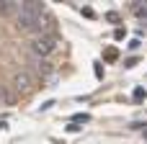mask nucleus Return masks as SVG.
Returning <instances> with one entry per match:
<instances>
[{"mask_svg": "<svg viewBox=\"0 0 147 144\" xmlns=\"http://www.w3.org/2000/svg\"><path fill=\"white\" fill-rule=\"evenodd\" d=\"M129 49H140V39H132L129 41Z\"/></svg>", "mask_w": 147, "mask_h": 144, "instance_id": "nucleus-11", "label": "nucleus"}, {"mask_svg": "<svg viewBox=\"0 0 147 144\" xmlns=\"http://www.w3.org/2000/svg\"><path fill=\"white\" fill-rule=\"evenodd\" d=\"M3 100H5V93H3V88H0V103H3Z\"/></svg>", "mask_w": 147, "mask_h": 144, "instance_id": "nucleus-13", "label": "nucleus"}, {"mask_svg": "<svg viewBox=\"0 0 147 144\" xmlns=\"http://www.w3.org/2000/svg\"><path fill=\"white\" fill-rule=\"evenodd\" d=\"M145 137H147V131H145Z\"/></svg>", "mask_w": 147, "mask_h": 144, "instance_id": "nucleus-16", "label": "nucleus"}, {"mask_svg": "<svg viewBox=\"0 0 147 144\" xmlns=\"http://www.w3.org/2000/svg\"><path fill=\"white\" fill-rule=\"evenodd\" d=\"M54 49H57V39H54V36H41V33H36V36L28 41V52H31L34 57H39V59H47Z\"/></svg>", "mask_w": 147, "mask_h": 144, "instance_id": "nucleus-2", "label": "nucleus"}, {"mask_svg": "<svg viewBox=\"0 0 147 144\" xmlns=\"http://www.w3.org/2000/svg\"><path fill=\"white\" fill-rule=\"evenodd\" d=\"M3 126H5V124H0V129H3Z\"/></svg>", "mask_w": 147, "mask_h": 144, "instance_id": "nucleus-14", "label": "nucleus"}, {"mask_svg": "<svg viewBox=\"0 0 147 144\" xmlns=\"http://www.w3.org/2000/svg\"><path fill=\"white\" fill-rule=\"evenodd\" d=\"M80 121L85 124V121H90V116H88V113H78V116L72 119V124H80Z\"/></svg>", "mask_w": 147, "mask_h": 144, "instance_id": "nucleus-8", "label": "nucleus"}, {"mask_svg": "<svg viewBox=\"0 0 147 144\" xmlns=\"http://www.w3.org/2000/svg\"><path fill=\"white\" fill-rule=\"evenodd\" d=\"M132 10H134V13H137L142 21L147 18V3H134V5H132Z\"/></svg>", "mask_w": 147, "mask_h": 144, "instance_id": "nucleus-6", "label": "nucleus"}, {"mask_svg": "<svg viewBox=\"0 0 147 144\" xmlns=\"http://www.w3.org/2000/svg\"><path fill=\"white\" fill-rule=\"evenodd\" d=\"M34 70H36L41 77H49V75L54 72V64H52L49 59H39V57H34Z\"/></svg>", "mask_w": 147, "mask_h": 144, "instance_id": "nucleus-5", "label": "nucleus"}, {"mask_svg": "<svg viewBox=\"0 0 147 144\" xmlns=\"http://www.w3.org/2000/svg\"><path fill=\"white\" fill-rule=\"evenodd\" d=\"M34 85H36V80H34V75H31L28 70H18V72L13 75V90H16V93L26 95V93L34 90Z\"/></svg>", "mask_w": 147, "mask_h": 144, "instance_id": "nucleus-3", "label": "nucleus"}, {"mask_svg": "<svg viewBox=\"0 0 147 144\" xmlns=\"http://www.w3.org/2000/svg\"><path fill=\"white\" fill-rule=\"evenodd\" d=\"M106 59H116V49H109L106 52Z\"/></svg>", "mask_w": 147, "mask_h": 144, "instance_id": "nucleus-12", "label": "nucleus"}, {"mask_svg": "<svg viewBox=\"0 0 147 144\" xmlns=\"http://www.w3.org/2000/svg\"><path fill=\"white\" fill-rule=\"evenodd\" d=\"M93 72H96V77H98V80H101V77H103V67H101V64H98V62H96V67H93Z\"/></svg>", "mask_w": 147, "mask_h": 144, "instance_id": "nucleus-9", "label": "nucleus"}, {"mask_svg": "<svg viewBox=\"0 0 147 144\" xmlns=\"http://www.w3.org/2000/svg\"><path fill=\"white\" fill-rule=\"evenodd\" d=\"M114 39H124V28H116L114 31Z\"/></svg>", "mask_w": 147, "mask_h": 144, "instance_id": "nucleus-10", "label": "nucleus"}, {"mask_svg": "<svg viewBox=\"0 0 147 144\" xmlns=\"http://www.w3.org/2000/svg\"><path fill=\"white\" fill-rule=\"evenodd\" d=\"M132 98H134V100H145V98H147V90H145V88H134Z\"/></svg>", "mask_w": 147, "mask_h": 144, "instance_id": "nucleus-7", "label": "nucleus"}, {"mask_svg": "<svg viewBox=\"0 0 147 144\" xmlns=\"http://www.w3.org/2000/svg\"><path fill=\"white\" fill-rule=\"evenodd\" d=\"M18 10H21V3L18 0H0V15L3 18L18 15Z\"/></svg>", "mask_w": 147, "mask_h": 144, "instance_id": "nucleus-4", "label": "nucleus"}, {"mask_svg": "<svg viewBox=\"0 0 147 144\" xmlns=\"http://www.w3.org/2000/svg\"><path fill=\"white\" fill-rule=\"evenodd\" d=\"M145 26H147V18H145Z\"/></svg>", "mask_w": 147, "mask_h": 144, "instance_id": "nucleus-15", "label": "nucleus"}, {"mask_svg": "<svg viewBox=\"0 0 147 144\" xmlns=\"http://www.w3.org/2000/svg\"><path fill=\"white\" fill-rule=\"evenodd\" d=\"M41 13H47V5H44L41 0H23V3H21V10H18V15H16L18 31H23V33L34 31L36 15H41Z\"/></svg>", "mask_w": 147, "mask_h": 144, "instance_id": "nucleus-1", "label": "nucleus"}]
</instances>
